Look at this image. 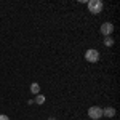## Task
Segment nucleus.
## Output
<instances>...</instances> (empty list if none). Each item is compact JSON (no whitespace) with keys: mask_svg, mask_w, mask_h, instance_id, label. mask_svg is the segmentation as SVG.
I'll list each match as a JSON object with an SVG mask.
<instances>
[{"mask_svg":"<svg viewBox=\"0 0 120 120\" xmlns=\"http://www.w3.org/2000/svg\"><path fill=\"white\" fill-rule=\"evenodd\" d=\"M88 117L91 120H99L102 117V109L101 107H98V106H93L88 109Z\"/></svg>","mask_w":120,"mask_h":120,"instance_id":"obj_3","label":"nucleus"},{"mask_svg":"<svg viewBox=\"0 0 120 120\" xmlns=\"http://www.w3.org/2000/svg\"><path fill=\"white\" fill-rule=\"evenodd\" d=\"M34 102L38 104V106H42V104L45 102V96H43V94H37V96H35V99H34Z\"/></svg>","mask_w":120,"mask_h":120,"instance_id":"obj_6","label":"nucleus"},{"mask_svg":"<svg viewBox=\"0 0 120 120\" xmlns=\"http://www.w3.org/2000/svg\"><path fill=\"white\" fill-rule=\"evenodd\" d=\"M48 120H56V119H55V117H50V119H48Z\"/></svg>","mask_w":120,"mask_h":120,"instance_id":"obj_10","label":"nucleus"},{"mask_svg":"<svg viewBox=\"0 0 120 120\" xmlns=\"http://www.w3.org/2000/svg\"><path fill=\"white\" fill-rule=\"evenodd\" d=\"M30 91L34 93V94H38V93H40V85H38V83H32V85H30Z\"/></svg>","mask_w":120,"mask_h":120,"instance_id":"obj_7","label":"nucleus"},{"mask_svg":"<svg viewBox=\"0 0 120 120\" xmlns=\"http://www.w3.org/2000/svg\"><path fill=\"white\" fill-rule=\"evenodd\" d=\"M102 2L101 0H90L88 2V10H90V13H93V15H99L102 11Z\"/></svg>","mask_w":120,"mask_h":120,"instance_id":"obj_1","label":"nucleus"},{"mask_svg":"<svg viewBox=\"0 0 120 120\" xmlns=\"http://www.w3.org/2000/svg\"><path fill=\"white\" fill-rule=\"evenodd\" d=\"M109 117V119H112V117H115V109L114 107H106V109H102V117Z\"/></svg>","mask_w":120,"mask_h":120,"instance_id":"obj_5","label":"nucleus"},{"mask_svg":"<svg viewBox=\"0 0 120 120\" xmlns=\"http://www.w3.org/2000/svg\"><path fill=\"white\" fill-rule=\"evenodd\" d=\"M0 120H10V117L5 115V114H0Z\"/></svg>","mask_w":120,"mask_h":120,"instance_id":"obj_9","label":"nucleus"},{"mask_svg":"<svg viewBox=\"0 0 120 120\" xmlns=\"http://www.w3.org/2000/svg\"><path fill=\"white\" fill-rule=\"evenodd\" d=\"M101 34L102 35H106V37H111L112 32H114V24L112 22H104V24H101Z\"/></svg>","mask_w":120,"mask_h":120,"instance_id":"obj_4","label":"nucleus"},{"mask_svg":"<svg viewBox=\"0 0 120 120\" xmlns=\"http://www.w3.org/2000/svg\"><path fill=\"white\" fill-rule=\"evenodd\" d=\"M104 45H106V46H112V45H114V38H112V37H106V38H104Z\"/></svg>","mask_w":120,"mask_h":120,"instance_id":"obj_8","label":"nucleus"},{"mask_svg":"<svg viewBox=\"0 0 120 120\" xmlns=\"http://www.w3.org/2000/svg\"><path fill=\"white\" fill-rule=\"evenodd\" d=\"M85 59H86L88 63H98V61H99V51L94 50V48L86 50V51H85Z\"/></svg>","mask_w":120,"mask_h":120,"instance_id":"obj_2","label":"nucleus"}]
</instances>
